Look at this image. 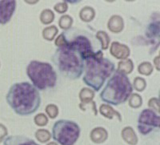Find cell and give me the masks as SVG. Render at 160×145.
Masks as SVG:
<instances>
[{"instance_id":"7a4b0ae2","label":"cell","mask_w":160,"mask_h":145,"mask_svg":"<svg viewBox=\"0 0 160 145\" xmlns=\"http://www.w3.org/2000/svg\"><path fill=\"white\" fill-rule=\"evenodd\" d=\"M6 100L13 111L22 116L35 113L41 105L39 91L28 82L13 84L6 96Z\"/></svg>"},{"instance_id":"836d02e7","label":"cell","mask_w":160,"mask_h":145,"mask_svg":"<svg viewBox=\"0 0 160 145\" xmlns=\"http://www.w3.org/2000/svg\"><path fill=\"white\" fill-rule=\"evenodd\" d=\"M47 145H58V144H57V143H55V142H51V143H48V144H47Z\"/></svg>"},{"instance_id":"7c38bea8","label":"cell","mask_w":160,"mask_h":145,"mask_svg":"<svg viewBox=\"0 0 160 145\" xmlns=\"http://www.w3.org/2000/svg\"><path fill=\"white\" fill-rule=\"evenodd\" d=\"M90 137H91V141L95 143H102L108 140V131L102 127H95L91 132Z\"/></svg>"},{"instance_id":"2e32d148","label":"cell","mask_w":160,"mask_h":145,"mask_svg":"<svg viewBox=\"0 0 160 145\" xmlns=\"http://www.w3.org/2000/svg\"><path fill=\"white\" fill-rule=\"evenodd\" d=\"M121 136L124 141L130 145H136L138 143V137L135 131L131 127H126L122 130Z\"/></svg>"},{"instance_id":"d4e9b609","label":"cell","mask_w":160,"mask_h":145,"mask_svg":"<svg viewBox=\"0 0 160 145\" xmlns=\"http://www.w3.org/2000/svg\"><path fill=\"white\" fill-rule=\"evenodd\" d=\"M129 105L132 108H138L142 105V99L138 94L134 93L129 97Z\"/></svg>"},{"instance_id":"5b68a950","label":"cell","mask_w":160,"mask_h":145,"mask_svg":"<svg viewBox=\"0 0 160 145\" xmlns=\"http://www.w3.org/2000/svg\"><path fill=\"white\" fill-rule=\"evenodd\" d=\"M51 60L58 72L65 78L75 80L82 76L84 71L83 59L68 47H58Z\"/></svg>"},{"instance_id":"8992f818","label":"cell","mask_w":160,"mask_h":145,"mask_svg":"<svg viewBox=\"0 0 160 145\" xmlns=\"http://www.w3.org/2000/svg\"><path fill=\"white\" fill-rule=\"evenodd\" d=\"M27 74L33 86L38 90L45 91L56 86L57 73L48 63L32 60L27 67Z\"/></svg>"},{"instance_id":"83f0119b","label":"cell","mask_w":160,"mask_h":145,"mask_svg":"<svg viewBox=\"0 0 160 145\" xmlns=\"http://www.w3.org/2000/svg\"><path fill=\"white\" fill-rule=\"evenodd\" d=\"M46 112L50 118L55 119L58 115V107L55 104L50 103L46 107Z\"/></svg>"},{"instance_id":"44dd1931","label":"cell","mask_w":160,"mask_h":145,"mask_svg":"<svg viewBox=\"0 0 160 145\" xmlns=\"http://www.w3.org/2000/svg\"><path fill=\"white\" fill-rule=\"evenodd\" d=\"M55 19V14L51 9H45L40 14V21L45 25L51 23Z\"/></svg>"},{"instance_id":"f1b7e54d","label":"cell","mask_w":160,"mask_h":145,"mask_svg":"<svg viewBox=\"0 0 160 145\" xmlns=\"http://www.w3.org/2000/svg\"><path fill=\"white\" fill-rule=\"evenodd\" d=\"M34 121L37 126L39 127H43V126L47 125L48 123V116H46L43 113H39V114L36 115L34 118Z\"/></svg>"},{"instance_id":"8fae6325","label":"cell","mask_w":160,"mask_h":145,"mask_svg":"<svg viewBox=\"0 0 160 145\" xmlns=\"http://www.w3.org/2000/svg\"><path fill=\"white\" fill-rule=\"evenodd\" d=\"M3 145H39L27 136H11L3 140Z\"/></svg>"},{"instance_id":"30bf717a","label":"cell","mask_w":160,"mask_h":145,"mask_svg":"<svg viewBox=\"0 0 160 145\" xmlns=\"http://www.w3.org/2000/svg\"><path fill=\"white\" fill-rule=\"evenodd\" d=\"M110 52L113 56L118 60H127L130 56L131 50L125 44L118 42H113L110 47Z\"/></svg>"},{"instance_id":"ac0fdd59","label":"cell","mask_w":160,"mask_h":145,"mask_svg":"<svg viewBox=\"0 0 160 145\" xmlns=\"http://www.w3.org/2000/svg\"><path fill=\"white\" fill-rule=\"evenodd\" d=\"M133 69H134V64H133L132 60L127 59L118 63L117 71L127 75L128 74H131L132 72Z\"/></svg>"},{"instance_id":"6da1fadb","label":"cell","mask_w":160,"mask_h":145,"mask_svg":"<svg viewBox=\"0 0 160 145\" xmlns=\"http://www.w3.org/2000/svg\"><path fill=\"white\" fill-rule=\"evenodd\" d=\"M58 47H67L81 55L83 60L102 51L96 37L83 29L71 27L60 34L55 41Z\"/></svg>"},{"instance_id":"d6a6232c","label":"cell","mask_w":160,"mask_h":145,"mask_svg":"<svg viewBox=\"0 0 160 145\" xmlns=\"http://www.w3.org/2000/svg\"><path fill=\"white\" fill-rule=\"evenodd\" d=\"M158 58H159V57H158V56L155 57V61H156V64H155V66H156L157 70H159V69H158Z\"/></svg>"},{"instance_id":"603a6c76","label":"cell","mask_w":160,"mask_h":145,"mask_svg":"<svg viewBox=\"0 0 160 145\" xmlns=\"http://www.w3.org/2000/svg\"><path fill=\"white\" fill-rule=\"evenodd\" d=\"M51 135L48 130L46 129H38L35 132V138L41 143H47L51 140Z\"/></svg>"},{"instance_id":"ba28073f","label":"cell","mask_w":160,"mask_h":145,"mask_svg":"<svg viewBox=\"0 0 160 145\" xmlns=\"http://www.w3.org/2000/svg\"><path fill=\"white\" fill-rule=\"evenodd\" d=\"M159 116L151 109H144L138 119V131L142 136H148L159 129Z\"/></svg>"},{"instance_id":"d6986e66","label":"cell","mask_w":160,"mask_h":145,"mask_svg":"<svg viewBox=\"0 0 160 145\" xmlns=\"http://www.w3.org/2000/svg\"><path fill=\"white\" fill-rule=\"evenodd\" d=\"M96 39L100 44V47L102 50L108 49L110 44V37L108 33L104 31H98L95 35Z\"/></svg>"},{"instance_id":"f546056e","label":"cell","mask_w":160,"mask_h":145,"mask_svg":"<svg viewBox=\"0 0 160 145\" xmlns=\"http://www.w3.org/2000/svg\"><path fill=\"white\" fill-rule=\"evenodd\" d=\"M54 9L59 14H64L68 10V5L67 2H60L55 5Z\"/></svg>"},{"instance_id":"5bb4252c","label":"cell","mask_w":160,"mask_h":145,"mask_svg":"<svg viewBox=\"0 0 160 145\" xmlns=\"http://www.w3.org/2000/svg\"><path fill=\"white\" fill-rule=\"evenodd\" d=\"M99 112L100 114L102 115V116H103L104 117H106V118L111 120V119H113L114 117H116L118 120V121H122V116H121L120 113L118 112L117 111H115V110H114L113 107H111L109 104L103 103V104H102V105L100 106Z\"/></svg>"},{"instance_id":"9a60e30c","label":"cell","mask_w":160,"mask_h":145,"mask_svg":"<svg viewBox=\"0 0 160 145\" xmlns=\"http://www.w3.org/2000/svg\"><path fill=\"white\" fill-rule=\"evenodd\" d=\"M78 96H79V99L81 100V103L79 104V106L83 104L84 107V105L89 104V103L95 104V103L92 101V100L94 99V96H95V91L91 90V89L88 88V87H83V88L81 89ZM83 107H81V109L83 108Z\"/></svg>"},{"instance_id":"1f68e13d","label":"cell","mask_w":160,"mask_h":145,"mask_svg":"<svg viewBox=\"0 0 160 145\" xmlns=\"http://www.w3.org/2000/svg\"><path fill=\"white\" fill-rule=\"evenodd\" d=\"M8 135V129L3 124L0 123V142L4 140V138Z\"/></svg>"},{"instance_id":"7402d4cb","label":"cell","mask_w":160,"mask_h":145,"mask_svg":"<svg viewBox=\"0 0 160 145\" xmlns=\"http://www.w3.org/2000/svg\"><path fill=\"white\" fill-rule=\"evenodd\" d=\"M158 34H159V22H158V18H157L156 20H154L148 25V34L149 37L156 36L157 38H158Z\"/></svg>"},{"instance_id":"484cf974","label":"cell","mask_w":160,"mask_h":145,"mask_svg":"<svg viewBox=\"0 0 160 145\" xmlns=\"http://www.w3.org/2000/svg\"><path fill=\"white\" fill-rule=\"evenodd\" d=\"M153 66L150 62H142L138 67V73L143 75H150L153 71Z\"/></svg>"},{"instance_id":"4316f807","label":"cell","mask_w":160,"mask_h":145,"mask_svg":"<svg viewBox=\"0 0 160 145\" xmlns=\"http://www.w3.org/2000/svg\"><path fill=\"white\" fill-rule=\"evenodd\" d=\"M133 84H134L135 89L138 91H143L147 87V82L142 77H135Z\"/></svg>"},{"instance_id":"e0dca14e","label":"cell","mask_w":160,"mask_h":145,"mask_svg":"<svg viewBox=\"0 0 160 145\" xmlns=\"http://www.w3.org/2000/svg\"><path fill=\"white\" fill-rule=\"evenodd\" d=\"M95 16V9L89 6L84 7L83 8L81 9L79 12V17L80 18L84 21V22H91L94 19Z\"/></svg>"},{"instance_id":"ffe728a7","label":"cell","mask_w":160,"mask_h":145,"mask_svg":"<svg viewBox=\"0 0 160 145\" xmlns=\"http://www.w3.org/2000/svg\"><path fill=\"white\" fill-rule=\"evenodd\" d=\"M58 32V30L56 26H49L42 30V37L44 39L48 40V41H52L56 36Z\"/></svg>"},{"instance_id":"4dcf8cb0","label":"cell","mask_w":160,"mask_h":145,"mask_svg":"<svg viewBox=\"0 0 160 145\" xmlns=\"http://www.w3.org/2000/svg\"><path fill=\"white\" fill-rule=\"evenodd\" d=\"M148 105L151 108L155 109L156 111H158V109H159V102H158V98H151V100H149V103H148ZM151 109V110H152Z\"/></svg>"},{"instance_id":"9c48e42d","label":"cell","mask_w":160,"mask_h":145,"mask_svg":"<svg viewBox=\"0 0 160 145\" xmlns=\"http://www.w3.org/2000/svg\"><path fill=\"white\" fill-rule=\"evenodd\" d=\"M17 2L12 1H0V24L8 23L11 20L16 9Z\"/></svg>"},{"instance_id":"277c9868","label":"cell","mask_w":160,"mask_h":145,"mask_svg":"<svg viewBox=\"0 0 160 145\" xmlns=\"http://www.w3.org/2000/svg\"><path fill=\"white\" fill-rule=\"evenodd\" d=\"M132 91V84L128 75L115 71L100 92L99 96L104 103L118 106L125 103Z\"/></svg>"},{"instance_id":"3957f363","label":"cell","mask_w":160,"mask_h":145,"mask_svg":"<svg viewBox=\"0 0 160 145\" xmlns=\"http://www.w3.org/2000/svg\"><path fill=\"white\" fill-rule=\"evenodd\" d=\"M84 61L82 81L85 84L94 89V91H99L105 84L106 80L111 77L115 71V64L108 59L103 58L102 51Z\"/></svg>"},{"instance_id":"cb8c5ba5","label":"cell","mask_w":160,"mask_h":145,"mask_svg":"<svg viewBox=\"0 0 160 145\" xmlns=\"http://www.w3.org/2000/svg\"><path fill=\"white\" fill-rule=\"evenodd\" d=\"M73 18L68 15H62L61 18H59L58 21V25L59 27L63 30H68L71 27L73 24Z\"/></svg>"},{"instance_id":"52a82bcc","label":"cell","mask_w":160,"mask_h":145,"mask_svg":"<svg viewBox=\"0 0 160 145\" xmlns=\"http://www.w3.org/2000/svg\"><path fill=\"white\" fill-rule=\"evenodd\" d=\"M80 136L77 123L69 120H59L54 123L52 137L60 145H74Z\"/></svg>"},{"instance_id":"4fadbf2b","label":"cell","mask_w":160,"mask_h":145,"mask_svg":"<svg viewBox=\"0 0 160 145\" xmlns=\"http://www.w3.org/2000/svg\"><path fill=\"white\" fill-rule=\"evenodd\" d=\"M108 27L111 32L120 33L124 27L123 18L118 15H112L108 23Z\"/></svg>"}]
</instances>
